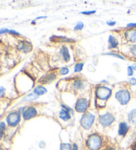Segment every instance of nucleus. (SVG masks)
<instances>
[{
    "label": "nucleus",
    "instance_id": "f257e3e1",
    "mask_svg": "<svg viewBox=\"0 0 136 150\" xmlns=\"http://www.w3.org/2000/svg\"><path fill=\"white\" fill-rule=\"evenodd\" d=\"M112 93L110 89L106 87H98L96 91V96L97 99L98 104H100L101 102L103 103L104 105L106 100L108 99ZM102 107V105H100Z\"/></svg>",
    "mask_w": 136,
    "mask_h": 150
},
{
    "label": "nucleus",
    "instance_id": "f03ea898",
    "mask_svg": "<svg viewBox=\"0 0 136 150\" xmlns=\"http://www.w3.org/2000/svg\"><path fill=\"white\" fill-rule=\"evenodd\" d=\"M102 141L100 136L96 134L91 136L87 141V145L91 150H97L101 146Z\"/></svg>",
    "mask_w": 136,
    "mask_h": 150
},
{
    "label": "nucleus",
    "instance_id": "7ed1b4c3",
    "mask_svg": "<svg viewBox=\"0 0 136 150\" xmlns=\"http://www.w3.org/2000/svg\"><path fill=\"white\" fill-rule=\"evenodd\" d=\"M94 121V116L90 112H88L83 116L81 119L80 124L84 128L88 130L92 125Z\"/></svg>",
    "mask_w": 136,
    "mask_h": 150
},
{
    "label": "nucleus",
    "instance_id": "20e7f679",
    "mask_svg": "<svg viewBox=\"0 0 136 150\" xmlns=\"http://www.w3.org/2000/svg\"><path fill=\"white\" fill-rule=\"evenodd\" d=\"M116 98L122 105H126L130 99V93L127 90H120L116 93Z\"/></svg>",
    "mask_w": 136,
    "mask_h": 150
},
{
    "label": "nucleus",
    "instance_id": "39448f33",
    "mask_svg": "<svg viewBox=\"0 0 136 150\" xmlns=\"http://www.w3.org/2000/svg\"><path fill=\"white\" fill-rule=\"evenodd\" d=\"M115 118L114 116L110 113L105 114V115H102L100 116L99 120L102 125L103 126H108L111 125V124L114 122Z\"/></svg>",
    "mask_w": 136,
    "mask_h": 150
},
{
    "label": "nucleus",
    "instance_id": "423d86ee",
    "mask_svg": "<svg viewBox=\"0 0 136 150\" xmlns=\"http://www.w3.org/2000/svg\"><path fill=\"white\" fill-rule=\"evenodd\" d=\"M20 121V115L18 112H14L10 113L7 117V122L9 125L15 126Z\"/></svg>",
    "mask_w": 136,
    "mask_h": 150
},
{
    "label": "nucleus",
    "instance_id": "0eeeda50",
    "mask_svg": "<svg viewBox=\"0 0 136 150\" xmlns=\"http://www.w3.org/2000/svg\"><path fill=\"white\" fill-rule=\"evenodd\" d=\"M88 107V102L85 99H80L76 104L75 109L78 112H83L86 110Z\"/></svg>",
    "mask_w": 136,
    "mask_h": 150
},
{
    "label": "nucleus",
    "instance_id": "6e6552de",
    "mask_svg": "<svg viewBox=\"0 0 136 150\" xmlns=\"http://www.w3.org/2000/svg\"><path fill=\"white\" fill-rule=\"evenodd\" d=\"M37 112L35 108L29 107L27 109H26L23 113V116L25 120H29V119L33 118Z\"/></svg>",
    "mask_w": 136,
    "mask_h": 150
},
{
    "label": "nucleus",
    "instance_id": "1a4fd4ad",
    "mask_svg": "<svg viewBox=\"0 0 136 150\" xmlns=\"http://www.w3.org/2000/svg\"><path fill=\"white\" fill-rule=\"evenodd\" d=\"M125 36L126 39L131 42L135 43L136 42V29L132 28L127 30L125 33Z\"/></svg>",
    "mask_w": 136,
    "mask_h": 150
},
{
    "label": "nucleus",
    "instance_id": "9d476101",
    "mask_svg": "<svg viewBox=\"0 0 136 150\" xmlns=\"http://www.w3.org/2000/svg\"><path fill=\"white\" fill-rule=\"evenodd\" d=\"M127 130H128V126L127 125L126 123L121 122L120 124L119 130H118V133L121 136L125 135Z\"/></svg>",
    "mask_w": 136,
    "mask_h": 150
},
{
    "label": "nucleus",
    "instance_id": "9b49d317",
    "mask_svg": "<svg viewBox=\"0 0 136 150\" xmlns=\"http://www.w3.org/2000/svg\"><path fill=\"white\" fill-rule=\"evenodd\" d=\"M59 117L64 121H67L68 120H69L70 118L69 111H68L67 110H65L64 108L62 109L59 113Z\"/></svg>",
    "mask_w": 136,
    "mask_h": 150
},
{
    "label": "nucleus",
    "instance_id": "f8f14e48",
    "mask_svg": "<svg viewBox=\"0 0 136 150\" xmlns=\"http://www.w3.org/2000/svg\"><path fill=\"white\" fill-rule=\"evenodd\" d=\"M61 51L62 56H63V58L64 59V61L66 62L69 61L70 59V54H69L68 48L66 47V46H62Z\"/></svg>",
    "mask_w": 136,
    "mask_h": 150
},
{
    "label": "nucleus",
    "instance_id": "ddd939ff",
    "mask_svg": "<svg viewBox=\"0 0 136 150\" xmlns=\"http://www.w3.org/2000/svg\"><path fill=\"white\" fill-rule=\"evenodd\" d=\"M128 119L130 122L135 125L136 124V109L132 110L128 115Z\"/></svg>",
    "mask_w": 136,
    "mask_h": 150
},
{
    "label": "nucleus",
    "instance_id": "4468645a",
    "mask_svg": "<svg viewBox=\"0 0 136 150\" xmlns=\"http://www.w3.org/2000/svg\"><path fill=\"white\" fill-rule=\"evenodd\" d=\"M47 91V90L45 88L43 87L39 86V87H37L35 89V90H34V93H35L39 96V95H42L44 93H46Z\"/></svg>",
    "mask_w": 136,
    "mask_h": 150
},
{
    "label": "nucleus",
    "instance_id": "2eb2a0df",
    "mask_svg": "<svg viewBox=\"0 0 136 150\" xmlns=\"http://www.w3.org/2000/svg\"><path fill=\"white\" fill-rule=\"evenodd\" d=\"M108 40L110 42V48H116L117 45H118V42H117V40L113 37V36H110Z\"/></svg>",
    "mask_w": 136,
    "mask_h": 150
},
{
    "label": "nucleus",
    "instance_id": "dca6fc26",
    "mask_svg": "<svg viewBox=\"0 0 136 150\" xmlns=\"http://www.w3.org/2000/svg\"><path fill=\"white\" fill-rule=\"evenodd\" d=\"M56 78V76L54 74H49L48 76H47L44 78L43 79V81L44 82V83H49L51 82L52 81L55 79Z\"/></svg>",
    "mask_w": 136,
    "mask_h": 150
},
{
    "label": "nucleus",
    "instance_id": "f3484780",
    "mask_svg": "<svg viewBox=\"0 0 136 150\" xmlns=\"http://www.w3.org/2000/svg\"><path fill=\"white\" fill-rule=\"evenodd\" d=\"M38 98V95H36L35 93H31L29 95H28L26 96L24 99L25 100H33V99H36Z\"/></svg>",
    "mask_w": 136,
    "mask_h": 150
},
{
    "label": "nucleus",
    "instance_id": "a211bd4d",
    "mask_svg": "<svg viewBox=\"0 0 136 150\" xmlns=\"http://www.w3.org/2000/svg\"><path fill=\"white\" fill-rule=\"evenodd\" d=\"M82 68H83V64L82 63L77 64L74 66V72L80 71L82 69Z\"/></svg>",
    "mask_w": 136,
    "mask_h": 150
},
{
    "label": "nucleus",
    "instance_id": "6ab92c4d",
    "mask_svg": "<svg viewBox=\"0 0 136 150\" xmlns=\"http://www.w3.org/2000/svg\"><path fill=\"white\" fill-rule=\"evenodd\" d=\"M84 27V24L82 22H78L74 28V30H82V28Z\"/></svg>",
    "mask_w": 136,
    "mask_h": 150
},
{
    "label": "nucleus",
    "instance_id": "aec40b11",
    "mask_svg": "<svg viewBox=\"0 0 136 150\" xmlns=\"http://www.w3.org/2000/svg\"><path fill=\"white\" fill-rule=\"evenodd\" d=\"M82 83L80 80H75L74 82V87L76 88V89H80L82 87Z\"/></svg>",
    "mask_w": 136,
    "mask_h": 150
},
{
    "label": "nucleus",
    "instance_id": "412c9836",
    "mask_svg": "<svg viewBox=\"0 0 136 150\" xmlns=\"http://www.w3.org/2000/svg\"><path fill=\"white\" fill-rule=\"evenodd\" d=\"M61 150H70V146L69 144H62L61 146Z\"/></svg>",
    "mask_w": 136,
    "mask_h": 150
},
{
    "label": "nucleus",
    "instance_id": "4be33fe9",
    "mask_svg": "<svg viewBox=\"0 0 136 150\" xmlns=\"http://www.w3.org/2000/svg\"><path fill=\"white\" fill-rule=\"evenodd\" d=\"M69 69L67 68H62L61 69V70H60V74L61 75H66L68 73H69Z\"/></svg>",
    "mask_w": 136,
    "mask_h": 150
},
{
    "label": "nucleus",
    "instance_id": "5701e85b",
    "mask_svg": "<svg viewBox=\"0 0 136 150\" xmlns=\"http://www.w3.org/2000/svg\"><path fill=\"white\" fill-rule=\"evenodd\" d=\"M130 51L135 57H136V45H133L130 48Z\"/></svg>",
    "mask_w": 136,
    "mask_h": 150
},
{
    "label": "nucleus",
    "instance_id": "b1692460",
    "mask_svg": "<svg viewBox=\"0 0 136 150\" xmlns=\"http://www.w3.org/2000/svg\"><path fill=\"white\" fill-rule=\"evenodd\" d=\"M133 74V72L132 67L128 66V68H127V75L129 76H132Z\"/></svg>",
    "mask_w": 136,
    "mask_h": 150
},
{
    "label": "nucleus",
    "instance_id": "393cba45",
    "mask_svg": "<svg viewBox=\"0 0 136 150\" xmlns=\"http://www.w3.org/2000/svg\"><path fill=\"white\" fill-rule=\"evenodd\" d=\"M106 55H110V56H114V57H116V58H118L120 59H124V58H123L122 56H120L118 54H114V53H107L106 54Z\"/></svg>",
    "mask_w": 136,
    "mask_h": 150
},
{
    "label": "nucleus",
    "instance_id": "a878e982",
    "mask_svg": "<svg viewBox=\"0 0 136 150\" xmlns=\"http://www.w3.org/2000/svg\"><path fill=\"white\" fill-rule=\"evenodd\" d=\"M0 128H1V136L4 129L6 128V125H5L4 122H1V124H0Z\"/></svg>",
    "mask_w": 136,
    "mask_h": 150
},
{
    "label": "nucleus",
    "instance_id": "bb28decb",
    "mask_svg": "<svg viewBox=\"0 0 136 150\" xmlns=\"http://www.w3.org/2000/svg\"><path fill=\"white\" fill-rule=\"evenodd\" d=\"M96 13V11H83L81 13L82 14H84V15H91V14H93V13Z\"/></svg>",
    "mask_w": 136,
    "mask_h": 150
},
{
    "label": "nucleus",
    "instance_id": "cd10ccee",
    "mask_svg": "<svg viewBox=\"0 0 136 150\" xmlns=\"http://www.w3.org/2000/svg\"><path fill=\"white\" fill-rule=\"evenodd\" d=\"M130 84H132L133 85H136V79L134 78V77H132V78L130 80Z\"/></svg>",
    "mask_w": 136,
    "mask_h": 150
},
{
    "label": "nucleus",
    "instance_id": "c85d7f7f",
    "mask_svg": "<svg viewBox=\"0 0 136 150\" xmlns=\"http://www.w3.org/2000/svg\"><path fill=\"white\" fill-rule=\"evenodd\" d=\"M8 33H9L10 34H11V35H19V33H17V31H15V30H9V32Z\"/></svg>",
    "mask_w": 136,
    "mask_h": 150
},
{
    "label": "nucleus",
    "instance_id": "c756f323",
    "mask_svg": "<svg viewBox=\"0 0 136 150\" xmlns=\"http://www.w3.org/2000/svg\"><path fill=\"white\" fill-rule=\"evenodd\" d=\"M9 30L7 29V28H1V30H0V33H1V34H3L4 33H7V32H9Z\"/></svg>",
    "mask_w": 136,
    "mask_h": 150
},
{
    "label": "nucleus",
    "instance_id": "7c9ffc66",
    "mask_svg": "<svg viewBox=\"0 0 136 150\" xmlns=\"http://www.w3.org/2000/svg\"><path fill=\"white\" fill-rule=\"evenodd\" d=\"M107 24H108L110 26H113V25L116 24V22H115V21H108V22H107Z\"/></svg>",
    "mask_w": 136,
    "mask_h": 150
},
{
    "label": "nucleus",
    "instance_id": "2f4dec72",
    "mask_svg": "<svg viewBox=\"0 0 136 150\" xmlns=\"http://www.w3.org/2000/svg\"><path fill=\"white\" fill-rule=\"evenodd\" d=\"M72 150H78V146H77V144H73L72 147Z\"/></svg>",
    "mask_w": 136,
    "mask_h": 150
},
{
    "label": "nucleus",
    "instance_id": "473e14b6",
    "mask_svg": "<svg viewBox=\"0 0 136 150\" xmlns=\"http://www.w3.org/2000/svg\"><path fill=\"white\" fill-rule=\"evenodd\" d=\"M132 68H133V69H134V70H136V63L133 64Z\"/></svg>",
    "mask_w": 136,
    "mask_h": 150
},
{
    "label": "nucleus",
    "instance_id": "72a5a7b5",
    "mask_svg": "<svg viewBox=\"0 0 136 150\" xmlns=\"http://www.w3.org/2000/svg\"><path fill=\"white\" fill-rule=\"evenodd\" d=\"M3 94H4V89H3V87H1V97L3 96Z\"/></svg>",
    "mask_w": 136,
    "mask_h": 150
},
{
    "label": "nucleus",
    "instance_id": "f704fd0d",
    "mask_svg": "<svg viewBox=\"0 0 136 150\" xmlns=\"http://www.w3.org/2000/svg\"><path fill=\"white\" fill-rule=\"evenodd\" d=\"M46 17H47L46 16H44V17H37V18H36L35 20L39 19H43V18H46Z\"/></svg>",
    "mask_w": 136,
    "mask_h": 150
},
{
    "label": "nucleus",
    "instance_id": "c9c22d12",
    "mask_svg": "<svg viewBox=\"0 0 136 150\" xmlns=\"http://www.w3.org/2000/svg\"><path fill=\"white\" fill-rule=\"evenodd\" d=\"M108 150H114L113 148H110V149H108Z\"/></svg>",
    "mask_w": 136,
    "mask_h": 150
},
{
    "label": "nucleus",
    "instance_id": "e433bc0d",
    "mask_svg": "<svg viewBox=\"0 0 136 150\" xmlns=\"http://www.w3.org/2000/svg\"><path fill=\"white\" fill-rule=\"evenodd\" d=\"M134 150H136V146H135V149H134Z\"/></svg>",
    "mask_w": 136,
    "mask_h": 150
}]
</instances>
